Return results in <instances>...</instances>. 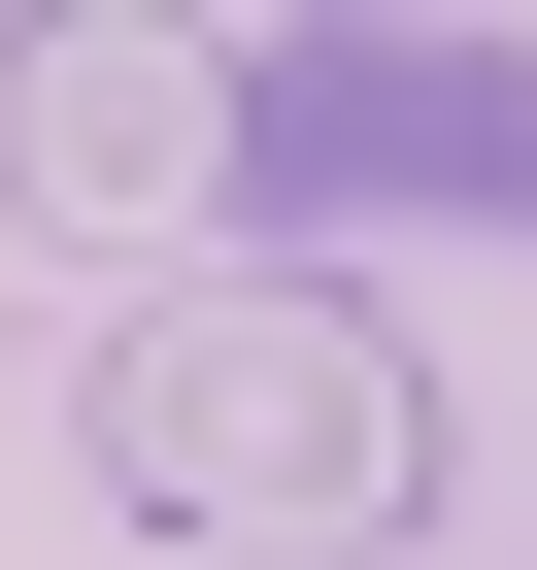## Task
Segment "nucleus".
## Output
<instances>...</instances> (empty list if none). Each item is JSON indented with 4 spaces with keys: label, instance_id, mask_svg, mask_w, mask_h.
Segmentation results:
<instances>
[{
    "label": "nucleus",
    "instance_id": "f03ea898",
    "mask_svg": "<svg viewBox=\"0 0 537 570\" xmlns=\"http://www.w3.org/2000/svg\"><path fill=\"white\" fill-rule=\"evenodd\" d=\"M268 235H537V35H235Z\"/></svg>",
    "mask_w": 537,
    "mask_h": 570
},
{
    "label": "nucleus",
    "instance_id": "7ed1b4c3",
    "mask_svg": "<svg viewBox=\"0 0 537 570\" xmlns=\"http://www.w3.org/2000/svg\"><path fill=\"white\" fill-rule=\"evenodd\" d=\"M0 202L35 235H202L235 202V35H0Z\"/></svg>",
    "mask_w": 537,
    "mask_h": 570
},
{
    "label": "nucleus",
    "instance_id": "f257e3e1",
    "mask_svg": "<svg viewBox=\"0 0 537 570\" xmlns=\"http://www.w3.org/2000/svg\"><path fill=\"white\" fill-rule=\"evenodd\" d=\"M101 503L135 537H403L437 503V370L370 336V268H168L101 336Z\"/></svg>",
    "mask_w": 537,
    "mask_h": 570
}]
</instances>
